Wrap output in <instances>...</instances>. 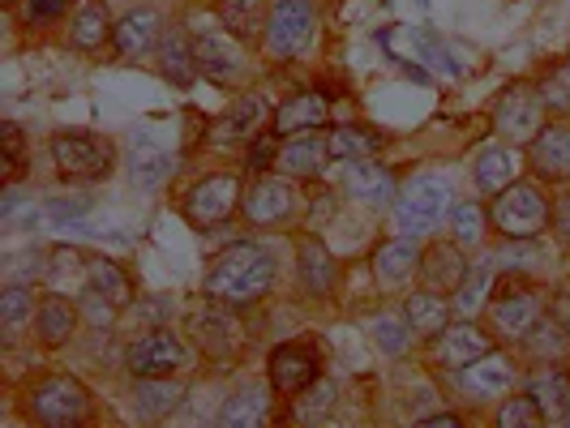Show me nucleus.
Here are the masks:
<instances>
[{"instance_id": "nucleus-1", "label": "nucleus", "mask_w": 570, "mask_h": 428, "mask_svg": "<svg viewBox=\"0 0 570 428\" xmlns=\"http://www.w3.org/2000/svg\"><path fill=\"white\" fill-rule=\"evenodd\" d=\"M279 283V261L266 245L254 240H240L224 253H215L206 261V275H202V296L228 313H245L262 305Z\"/></svg>"}, {"instance_id": "nucleus-2", "label": "nucleus", "mask_w": 570, "mask_h": 428, "mask_svg": "<svg viewBox=\"0 0 570 428\" xmlns=\"http://www.w3.org/2000/svg\"><path fill=\"white\" fill-rule=\"evenodd\" d=\"M455 185H451V176H442V171H421V176H412L407 185L400 189V198H395V228L403 236H429L433 228H442L446 219H451V210H455Z\"/></svg>"}, {"instance_id": "nucleus-3", "label": "nucleus", "mask_w": 570, "mask_h": 428, "mask_svg": "<svg viewBox=\"0 0 570 428\" xmlns=\"http://www.w3.org/2000/svg\"><path fill=\"white\" fill-rule=\"evenodd\" d=\"M553 215V198L544 193V180L528 176V180H511L498 198H489V219L502 240H537L549 228Z\"/></svg>"}, {"instance_id": "nucleus-4", "label": "nucleus", "mask_w": 570, "mask_h": 428, "mask_svg": "<svg viewBox=\"0 0 570 428\" xmlns=\"http://www.w3.org/2000/svg\"><path fill=\"white\" fill-rule=\"evenodd\" d=\"M48 150H52L57 171L65 180H73V185H99L120 163L112 138L90 133V129H60V133H52Z\"/></svg>"}, {"instance_id": "nucleus-5", "label": "nucleus", "mask_w": 570, "mask_h": 428, "mask_svg": "<svg viewBox=\"0 0 570 428\" xmlns=\"http://www.w3.org/2000/svg\"><path fill=\"white\" fill-rule=\"evenodd\" d=\"M489 330L498 335V342L519 347L528 339L544 317V291L537 283H528L523 275H511L493 287V300H489Z\"/></svg>"}, {"instance_id": "nucleus-6", "label": "nucleus", "mask_w": 570, "mask_h": 428, "mask_svg": "<svg viewBox=\"0 0 570 428\" xmlns=\"http://www.w3.org/2000/svg\"><path fill=\"white\" fill-rule=\"evenodd\" d=\"M317 39V4L314 0H275L271 13H266V27H262V52L287 64V60H301Z\"/></svg>"}, {"instance_id": "nucleus-7", "label": "nucleus", "mask_w": 570, "mask_h": 428, "mask_svg": "<svg viewBox=\"0 0 570 428\" xmlns=\"http://www.w3.org/2000/svg\"><path fill=\"white\" fill-rule=\"evenodd\" d=\"M194 34V57H198V73L206 82L224 86V90H240L254 78V60L240 34L219 27H198Z\"/></svg>"}, {"instance_id": "nucleus-8", "label": "nucleus", "mask_w": 570, "mask_h": 428, "mask_svg": "<svg viewBox=\"0 0 570 428\" xmlns=\"http://www.w3.org/2000/svg\"><path fill=\"white\" fill-rule=\"evenodd\" d=\"M90 416V390L69 372H52L27 390V420L43 428H73Z\"/></svg>"}, {"instance_id": "nucleus-9", "label": "nucleus", "mask_w": 570, "mask_h": 428, "mask_svg": "<svg viewBox=\"0 0 570 428\" xmlns=\"http://www.w3.org/2000/svg\"><path fill=\"white\" fill-rule=\"evenodd\" d=\"M240 198H245L240 176H232V171H210V176H202V180H194V185L185 189V198H180V219L194 231H210V228H219V223H228L232 215L240 210Z\"/></svg>"}, {"instance_id": "nucleus-10", "label": "nucleus", "mask_w": 570, "mask_h": 428, "mask_svg": "<svg viewBox=\"0 0 570 428\" xmlns=\"http://www.w3.org/2000/svg\"><path fill=\"white\" fill-rule=\"evenodd\" d=\"M544 125H549V103H544L541 86L514 82L498 94V103H493V129H498L502 142H511L523 150V146L541 133Z\"/></svg>"}, {"instance_id": "nucleus-11", "label": "nucleus", "mask_w": 570, "mask_h": 428, "mask_svg": "<svg viewBox=\"0 0 570 428\" xmlns=\"http://www.w3.org/2000/svg\"><path fill=\"white\" fill-rule=\"evenodd\" d=\"M296 210H301V189L284 171H262L254 185H245L240 215L254 228H287L296 219Z\"/></svg>"}, {"instance_id": "nucleus-12", "label": "nucleus", "mask_w": 570, "mask_h": 428, "mask_svg": "<svg viewBox=\"0 0 570 428\" xmlns=\"http://www.w3.org/2000/svg\"><path fill=\"white\" fill-rule=\"evenodd\" d=\"M322 369H326V356H322V342L314 339H287L266 356V377L284 399H296L301 390H309L322 377Z\"/></svg>"}, {"instance_id": "nucleus-13", "label": "nucleus", "mask_w": 570, "mask_h": 428, "mask_svg": "<svg viewBox=\"0 0 570 428\" xmlns=\"http://www.w3.org/2000/svg\"><path fill=\"white\" fill-rule=\"evenodd\" d=\"M185 365H189V347L180 335H171L168 326H159V330H150L125 347V372L134 381L138 377H176Z\"/></svg>"}, {"instance_id": "nucleus-14", "label": "nucleus", "mask_w": 570, "mask_h": 428, "mask_svg": "<svg viewBox=\"0 0 570 428\" xmlns=\"http://www.w3.org/2000/svg\"><path fill=\"white\" fill-rule=\"evenodd\" d=\"M271 103L257 94V90H240L236 99H232L224 112L210 120V129H206V142L210 146H249L271 125Z\"/></svg>"}, {"instance_id": "nucleus-15", "label": "nucleus", "mask_w": 570, "mask_h": 428, "mask_svg": "<svg viewBox=\"0 0 570 428\" xmlns=\"http://www.w3.org/2000/svg\"><path fill=\"white\" fill-rule=\"evenodd\" d=\"M493 347H502V342H498V335H493L489 326H481L476 317H455V321L433 339V365L446 372H459L463 365L489 356Z\"/></svg>"}, {"instance_id": "nucleus-16", "label": "nucleus", "mask_w": 570, "mask_h": 428, "mask_svg": "<svg viewBox=\"0 0 570 428\" xmlns=\"http://www.w3.org/2000/svg\"><path fill=\"white\" fill-rule=\"evenodd\" d=\"M164 13L155 9V4H138V9H125L120 18H116V30H112V52L125 64H138V60L155 57L159 52V43H164Z\"/></svg>"}, {"instance_id": "nucleus-17", "label": "nucleus", "mask_w": 570, "mask_h": 428, "mask_svg": "<svg viewBox=\"0 0 570 428\" xmlns=\"http://www.w3.org/2000/svg\"><path fill=\"white\" fill-rule=\"evenodd\" d=\"M528 155V171L544 180V185H570V120L558 116L549 120L532 142L523 146Z\"/></svg>"}, {"instance_id": "nucleus-18", "label": "nucleus", "mask_w": 570, "mask_h": 428, "mask_svg": "<svg viewBox=\"0 0 570 428\" xmlns=\"http://www.w3.org/2000/svg\"><path fill=\"white\" fill-rule=\"evenodd\" d=\"M455 381L468 399H485V402L507 399V395L514 390V381H519V365H514L502 347H493L489 356L472 360V365H463V369L455 372Z\"/></svg>"}, {"instance_id": "nucleus-19", "label": "nucleus", "mask_w": 570, "mask_h": 428, "mask_svg": "<svg viewBox=\"0 0 570 428\" xmlns=\"http://www.w3.org/2000/svg\"><path fill=\"white\" fill-rule=\"evenodd\" d=\"M343 193L352 201H361L365 210H391L400 198V185H395V171L386 163H373V159H356L343 168Z\"/></svg>"}, {"instance_id": "nucleus-20", "label": "nucleus", "mask_w": 570, "mask_h": 428, "mask_svg": "<svg viewBox=\"0 0 570 428\" xmlns=\"http://www.w3.org/2000/svg\"><path fill=\"white\" fill-rule=\"evenodd\" d=\"M421 257L425 249L416 245V236H395L386 245H377L373 253V279L386 291H403L412 279H421Z\"/></svg>"}, {"instance_id": "nucleus-21", "label": "nucleus", "mask_w": 570, "mask_h": 428, "mask_svg": "<svg viewBox=\"0 0 570 428\" xmlns=\"http://www.w3.org/2000/svg\"><path fill=\"white\" fill-rule=\"evenodd\" d=\"M296 283L317 300H326L340 287V261L322 245V236H301L296 240Z\"/></svg>"}, {"instance_id": "nucleus-22", "label": "nucleus", "mask_w": 570, "mask_h": 428, "mask_svg": "<svg viewBox=\"0 0 570 428\" xmlns=\"http://www.w3.org/2000/svg\"><path fill=\"white\" fill-rule=\"evenodd\" d=\"M468 270H472V261H468V249L459 240H433L421 257V287L455 296L468 279Z\"/></svg>"}, {"instance_id": "nucleus-23", "label": "nucleus", "mask_w": 570, "mask_h": 428, "mask_svg": "<svg viewBox=\"0 0 570 428\" xmlns=\"http://www.w3.org/2000/svg\"><path fill=\"white\" fill-rule=\"evenodd\" d=\"M185 402V381L176 377H138L134 381V395H129V407L142 425H164L180 411Z\"/></svg>"}, {"instance_id": "nucleus-24", "label": "nucleus", "mask_w": 570, "mask_h": 428, "mask_svg": "<svg viewBox=\"0 0 570 428\" xmlns=\"http://www.w3.org/2000/svg\"><path fill=\"white\" fill-rule=\"evenodd\" d=\"M403 321L412 326L416 339L433 342L451 321H455V305L446 300V291H433V287H416L403 296Z\"/></svg>"}, {"instance_id": "nucleus-25", "label": "nucleus", "mask_w": 570, "mask_h": 428, "mask_svg": "<svg viewBox=\"0 0 570 428\" xmlns=\"http://www.w3.org/2000/svg\"><path fill=\"white\" fill-rule=\"evenodd\" d=\"M78 326H82V305H78V300H69V296H60V291L39 296L35 339L43 342L48 351H57V347H65V342H73Z\"/></svg>"}, {"instance_id": "nucleus-26", "label": "nucleus", "mask_w": 570, "mask_h": 428, "mask_svg": "<svg viewBox=\"0 0 570 428\" xmlns=\"http://www.w3.org/2000/svg\"><path fill=\"white\" fill-rule=\"evenodd\" d=\"M326 120H331L326 94H317V90H296V94H287L284 103L275 108L271 129H275L279 138H292V133H317V129H326Z\"/></svg>"}, {"instance_id": "nucleus-27", "label": "nucleus", "mask_w": 570, "mask_h": 428, "mask_svg": "<svg viewBox=\"0 0 570 428\" xmlns=\"http://www.w3.org/2000/svg\"><path fill=\"white\" fill-rule=\"evenodd\" d=\"M275 386L271 381H249L240 390H232L228 402L219 407V425L224 428H262L271 425V411H275Z\"/></svg>"}, {"instance_id": "nucleus-28", "label": "nucleus", "mask_w": 570, "mask_h": 428, "mask_svg": "<svg viewBox=\"0 0 570 428\" xmlns=\"http://www.w3.org/2000/svg\"><path fill=\"white\" fill-rule=\"evenodd\" d=\"M472 180L481 198H498L511 180H519V146L511 142H489L472 155Z\"/></svg>"}, {"instance_id": "nucleus-29", "label": "nucleus", "mask_w": 570, "mask_h": 428, "mask_svg": "<svg viewBox=\"0 0 570 428\" xmlns=\"http://www.w3.org/2000/svg\"><path fill=\"white\" fill-rule=\"evenodd\" d=\"M331 163V150H326V138L317 133H292L279 146V159H275V171H284L292 180H317Z\"/></svg>"}, {"instance_id": "nucleus-30", "label": "nucleus", "mask_w": 570, "mask_h": 428, "mask_svg": "<svg viewBox=\"0 0 570 428\" xmlns=\"http://www.w3.org/2000/svg\"><path fill=\"white\" fill-rule=\"evenodd\" d=\"M159 73L168 78L171 86H180V90H189V86L198 82V57H194V34L180 27H168L164 30V43H159Z\"/></svg>"}, {"instance_id": "nucleus-31", "label": "nucleus", "mask_w": 570, "mask_h": 428, "mask_svg": "<svg viewBox=\"0 0 570 428\" xmlns=\"http://www.w3.org/2000/svg\"><path fill=\"white\" fill-rule=\"evenodd\" d=\"M112 30H116V18L108 13V4L104 0H82L78 13L69 18V43L90 57V52H104L112 43Z\"/></svg>"}, {"instance_id": "nucleus-32", "label": "nucleus", "mask_w": 570, "mask_h": 428, "mask_svg": "<svg viewBox=\"0 0 570 428\" xmlns=\"http://www.w3.org/2000/svg\"><path fill=\"white\" fill-rule=\"evenodd\" d=\"M82 275H86V287H90V291L108 296V300H112V305H120V309H129V305L138 300V287H134V279L125 275V266H120V261H112V257H86Z\"/></svg>"}, {"instance_id": "nucleus-33", "label": "nucleus", "mask_w": 570, "mask_h": 428, "mask_svg": "<svg viewBox=\"0 0 570 428\" xmlns=\"http://www.w3.org/2000/svg\"><path fill=\"white\" fill-rule=\"evenodd\" d=\"M35 317H39L35 287L30 283H4V291H0V335H4L9 347H13V342L22 339L30 326H35Z\"/></svg>"}, {"instance_id": "nucleus-34", "label": "nucleus", "mask_w": 570, "mask_h": 428, "mask_svg": "<svg viewBox=\"0 0 570 428\" xmlns=\"http://www.w3.org/2000/svg\"><path fill=\"white\" fill-rule=\"evenodd\" d=\"M171 171H176L171 150L155 146L150 138H138V142H134V155H129V176H134V185H138V189H146V193L164 189Z\"/></svg>"}, {"instance_id": "nucleus-35", "label": "nucleus", "mask_w": 570, "mask_h": 428, "mask_svg": "<svg viewBox=\"0 0 570 428\" xmlns=\"http://www.w3.org/2000/svg\"><path fill=\"white\" fill-rule=\"evenodd\" d=\"M386 146V138L373 125H340L326 133V150L335 163H356V159H373Z\"/></svg>"}, {"instance_id": "nucleus-36", "label": "nucleus", "mask_w": 570, "mask_h": 428, "mask_svg": "<svg viewBox=\"0 0 570 428\" xmlns=\"http://www.w3.org/2000/svg\"><path fill=\"white\" fill-rule=\"evenodd\" d=\"M528 395L541 402L544 425H570V372L544 369L528 381Z\"/></svg>"}, {"instance_id": "nucleus-37", "label": "nucleus", "mask_w": 570, "mask_h": 428, "mask_svg": "<svg viewBox=\"0 0 570 428\" xmlns=\"http://www.w3.org/2000/svg\"><path fill=\"white\" fill-rule=\"evenodd\" d=\"M271 4H275V0H219L215 13H219V22H224L232 34H240V39L249 43V39H262Z\"/></svg>"}, {"instance_id": "nucleus-38", "label": "nucleus", "mask_w": 570, "mask_h": 428, "mask_svg": "<svg viewBox=\"0 0 570 428\" xmlns=\"http://www.w3.org/2000/svg\"><path fill=\"white\" fill-rule=\"evenodd\" d=\"M335 402H340V386L331 377H317L309 390H301L292 399V420L296 425H322L335 416Z\"/></svg>"}, {"instance_id": "nucleus-39", "label": "nucleus", "mask_w": 570, "mask_h": 428, "mask_svg": "<svg viewBox=\"0 0 570 428\" xmlns=\"http://www.w3.org/2000/svg\"><path fill=\"white\" fill-rule=\"evenodd\" d=\"M493 266L498 261H476L468 270V279L455 291V300H451L455 317H481V309H489V300H493Z\"/></svg>"}, {"instance_id": "nucleus-40", "label": "nucleus", "mask_w": 570, "mask_h": 428, "mask_svg": "<svg viewBox=\"0 0 570 428\" xmlns=\"http://www.w3.org/2000/svg\"><path fill=\"white\" fill-rule=\"evenodd\" d=\"M489 228H493V219H489L485 201H455V210H451V240H459L463 249H476L489 236Z\"/></svg>"}, {"instance_id": "nucleus-41", "label": "nucleus", "mask_w": 570, "mask_h": 428, "mask_svg": "<svg viewBox=\"0 0 570 428\" xmlns=\"http://www.w3.org/2000/svg\"><path fill=\"white\" fill-rule=\"evenodd\" d=\"M519 347H523L532 360H541L544 365V360H562V356H570V335L562 330V321H558V317H553V321H544L541 317V326L519 342Z\"/></svg>"}, {"instance_id": "nucleus-42", "label": "nucleus", "mask_w": 570, "mask_h": 428, "mask_svg": "<svg viewBox=\"0 0 570 428\" xmlns=\"http://www.w3.org/2000/svg\"><path fill=\"white\" fill-rule=\"evenodd\" d=\"M498 428H541L544 425V411H541V402L532 399L528 390L519 395V390H511L507 399L498 402Z\"/></svg>"}, {"instance_id": "nucleus-43", "label": "nucleus", "mask_w": 570, "mask_h": 428, "mask_svg": "<svg viewBox=\"0 0 570 428\" xmlns=\"http://www.w3.org/2000/svg\"><path fill=\"white\" fill-rule=\"evenodd\" d=\"M412 339H416V335H412V326H407L403 317H377V321H373V342H377L386 356H403V351L412 347Z\"/></svg>"}, {"instance_id": "nucleus-44", "label": "nucleus", "mask_w": 570, "mask_h": 428, "mask_svg": "<svg viewBox=\"0 0 570 428\" xmlns=\"http://www.w3.org/2000/svg\"><path fill=\"white\" fill-rule=\"evenodd\" d=\"M279 146H284V138L266 125L262 133H257L254 142L245 146V168L254 171V176H262V171H275V159H279Z\"/></svg>"}, {"instance_id": "nucleus-45", "label": "nucleus", "mask_w": 570, "mask_h": 428, "mask_svg": "<svg viewBox=\"0 0 570 428\" xmlns=\"http://www.w3.org/2000/svg\"><path fill=\"white\" fill-rule=\"evenodd\" d=\"M78 305H82V321L86 326H95V330H108V326H116V317L125 313L120 305H112L108 296H99V291H90V287L82 291Z\"/></svg>"}, {"instance_id": "nucleus-46", "label": "nucleus", "mask_w": 570, "mask_h": 428, "mask_svg": "<svg viewBox=\"0 0 570 428\" xmlns=\"http://www.w3.org/2000/svg\"><path fill=\"white\" fill-rule=\"evenodd\" d=\"M0 138H4V163H9V168H4V180L13 185V180L22 176V163H27V150H22V129H18L13 120H4V125H0Z\"/></svg>"}, {"instance_id": "nucleus-47", "label": "nucleus", "mask_w": 570, "mask_h": 428, "mask_svg": "<svg viewBox=\"0 0 570 428\" xmlns=\"http://www.w3.org/2000/svg\"><path fill=\"white\" fill-rule=\"evenodd\" d=\"M69 4L73 0H22V18H27V27H48L69 13Z\"/></svg>"}, {"instance_id": "nucleus-48", "label": "nucleus", "mask_w": 570, "mask_h": 428, "mask_svg": "<svg viewBox=\"0 0 570 428\" xmlns=\"http://www.w3.org/2000/svg\"><path fill=\"white\" fill-rule=\"evenodd\" d=\"M549 231H553V240H558V249H567V253H570V189H567V193H558V198H553V215H549Z\"/></svg>"}, {"instance_id": "nucleus-49", "label": "nucleus", "mask_w": 570, "mask_h": 428, "mask_svg": "<svg viewBox=\"0 0 570 428\" xmlns=\"http://www.w3.org/2000/svg\"><path fill=\"white\" fill-rule=\"evenodd\" d=\"M544 103H549V112H570V69H562L558 78H549L541 86Z\"/></svg>"}, {"instance_id": "nucleus-50", "label": "nucleus", "mask_w": 570, "mask_h": 428, "mask_svg": "<svg viewBox=\"0 0 570 428\" xmlns=\"http://www.w3.org/2000/svg\"><path fill=\"white\" fill-rule=\"evenodd\" d=\"M421 425H433V428H459V425H463V416H459V411H433V416H421Z\"/></svg>"}, {"instance_id": "nucleus-51", "label": "nucleus", "mask_w": 570, "mask_h": 428, "mask_svg": "<svg viewBox=\"0 0 570 428\" xmlns=\"http://www.w3.org/2000/svg\"><path fill=\"white\" fill-rule=\"evenodd\" d=\"M57 219H65V215H82V210H90V198H78V201H52L48 206Z\"/></svg>"}, {"instance_id": "nucleus-52", "label": "nucleus", "mask_w": 570, "mask_h": 428, "mask_svg": "<svg viewBox=\"0 0 570 428\" xmlns=\"http://www.w3.org/2000/svg\"><path fill=\"white\" fill-rule=\"evenodd\" d=\"M553 317L562 321V330L570 335V287H567V291H558V313H553Z\"/></svg>"}, {"instance_id": "nucleus-53", "label": "nucleus", "mask_w": 570, "mask_h": 428, "mask_svg": "<svg viewBox=\"0 0 570 428\" xmlns=\"http://www.w3.org/2000/svg\"><path fill=\"white\" fill-rule=\"evenodd\" d=\"M198 4H219V0H198Z\"/></svg>"}, {"instance_id": "nucleus-54", "label": "nucleus", "mask_w": 570, "mask_h": 428, "mask_svg": "<svg viewBox=\"0 0 570 428\" xmlns=\"http://www.w3.org/2000/svg\"><path fill=\"white\" fill-rule=\"evenodd\" d=\"M4 4H22V0H4Z\"/></svg>"}, {"instance_id": "nucleus-55", "label": "nucleus", "mask_w": 570, "mask_h": 428, "mask_svg": "<svg viewBox=\"0 0 570 428\" xmlns=\"http://www.w3.org/2000/svg\"><path fill=\"white\" fill-rule=\"evenodd\" d=\"M567 372H570V369H567Z\"/></svg>"}]
</instances>
